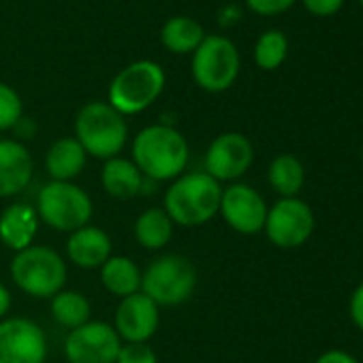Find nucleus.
I'll use <instances>...</instances> for the list:
<instances>
[{
  "instance_id": "10",
  "label": "nucleus",
  "mask_w": 363,
  "mask_h": 363,
  "mask_svg": "<svg viewBox=\"0 0 363 363\" xmlns=\"http://www.w3.org/2000/svg\"><path fill=\"white\" fill-rule=\"evenodd\" d=\"M122 340L113 325L105 320H88L71 329L65 337V354L69 363H116Z\"/></svg>"
},
{
  "instance_id": "33",
  "label": "nucleus",
  "mask_w": 363,
  "mask_h": 363,
  "mask_svg": "<svg viewBox=\"0 0 363 363\" xmlns=\"http://www.w3.org/2000/svg\"><path fill=\"white\" fill-rule=\"evenodd\" d=\"M11 303H13V297H11V291L0 282V320L7 318L9 310H11Z\"/></svg>"
},
{
  "instance_id": "11",
  "label": "nucleus",
  "mask_w": 363,
  "mask_h": 363,
  "mask_svg": "<svg viewBox=\"0 0 363 363\" xmlns=\"http://www.w3.org/2000/svg\"><path fill=\"white\" fill-rule=\"evenodd\" d=\"M48 335L33 318L0 320V363H45Z\"/></svg>"
},
{
  "instance_id": "17",
  "label": "nucleus",
  "mask_w": 363,
  "mask_h": 363,
  "mask_svg": "<svg viewBox=\"0 0 363 363\" xmlns=\"http://www.w3.org/2000/svg\"><path fill=\"white\" fill-rule=\"evenodd\" d=\"M37 210L28 203H11L0 214V242L9 250L20 252L35 244L39 233Z\"/></svg>"
},
{
  "instance_id": "1",
  "label": "nucleus",
  "mask_w": 363,
  "mask_h": 363,
  "mask_svg": "<svg viewBox=\"0 0 363 363\" xmlns=\"http://www.w3.org/2000/svg\"><path fill=\"white\" fill-rule=\"evenodd\" d=\"M130 160L141 175L152 182H173L186 173L191 145L173 124H150L141 128L130 143Z\"/></svg>"
},
{
  "instance_id": "22",
  "label": "nucleus",
  "mask_w": 363,
  "mask_h": 363,
  "mask_svg": "<svg viewBox=\"0 0 363 363\" xmlns=\"http://www.w3.org/2000/svg\"><path fill=\"white\" fill-rule=\"evenodd\" d=\"M173 220L162 208H147L143 210L133 225L135 242L145 250H162L173 238Z\"/></svg>"
},
{
  "instance_id": "3",
  "label": "nucleus",
  "mask_w": 363,
  "mask_h": 363,
  "mask_svg": "<svg viewBox=\"0 0 363 363\" xmlns=\"http://www.w3.org/2000/svg\"><path fill=\"white\" fill-rule=\"evenodd\" d=\"M75 139L88 156L109 160L120 156L128 139V124L107 101L86 103L75 118Z\"/></svg>"
},
{
  "instance_id": "15",
  "label": "nucleus",
  "mask_w": 363,
  "mask_h": 363,
  "mask_svg": "<svg viewBox=\"0 0 363 363\" xmlns=\"http://www.w3.org/2000/svg\"><path fill=\"white\" fill-rule=\"evenodd\" d=\"M35 173L30 150L20 139H0V199L24 193Z\"/></svg>"
},
{
  "instance_id": "19",
  "label": "nucleus",
  "mask_w": 363,
  "mask_h": 363,
  "mask_svg": "<svg viewBox=\"0 0 363 363\" xmlns=\"http://www.w3.org/2000/svg\"><path fill=\"white\" fill-rule=\"evenodd\" d=\"M143 182L145 177L137 169V164L130 158H109L101 167V184L105 193L113 199L128 201L143 193Z\"/></svg>"
},
{
  "instance_id": "5",
  "label": "nucleus",
  "mask_w": 363,
  "mask_h": 363,
  "mask_svg": "<svg viewBox=\"0 0 363 363\" xmlns=\"http://www.w3.org/2000/svg\"><path fill=\"white\" fill-rule=\"evenodd\" d=\"M167 75L154 60H135L118 71L107 90V103L126 116H137L152 107L162 94Z\"/></svg>"
},
{
  "instance_id": "28",
  "label": "nucleus",
  "mask_w": 363,
  "mask_h": 363,
  "mask_svg": "<svg viewBox=\"0 0 363 363\" xmlns=\"http://www.w3.org/2000/svg\"><path fill=\"white\" fill-rule=\"evenodd\" d=\"M246 7L257 13V16H263V18H274V16H280V13H286L297 0H244Z\"/></svg>"
},
{
  "instance_id": "24",
  "label": "nucleus",
  "mask_w": 363,
  "mask_h": 363,
  "mask_svg": "<svg viewBox=\"0 0 363 363\" xmlns=\"http://www.w3.org/2000/svg\"><path fill=\"white\" fill-rule=\"evenodd\" d=\"M52 316L54 320L65 327V329H77L82 325H86L92 316V306L90 299L73 289H62L60 293H56L52 297Z\"/></svg>"
},
{
  "instance_id": "29",
  "label": "nucleus",
  "mask_w": 363,
  "mask_h": 363,
  "mask_svg": "<svg viewBox=\"0 0 363 363\" xmlns=\"http://www.w3.org/2000/svg\"><path fill=\"white\" fill-rule=\"evenodd\" d=\"M301 5L314 18H331L344 7V0H301Z\"/></svg>"
},
{
  "instance_id": "8",
  "label": "nucleus",
  "mask_w": 363,
  "mask_h": 363,
  "mask_svg": "<svg viewBox=\"0 0 363 363\" xmlns=\"http://www.w3.org/2000/svg\"><path fill=\"white\" fill-rule=\"evenodd\" d=\"M242 69L238 45L225 35H206L201 45L193 52L191 73L195 84L212 94L229 90Z\"/></svg>"
},
{
  "instance_id": "14",
  "label": "nucleus",
  "mask_w": 363,
  "mask_h": 363,
  "mask_svg": "<svg viewBox=\"0 0 363 363\" xmlns=\"http://www.w3.org/2000/svg\"><path fill=\"white\" fill-rule=\"evenodd\" d=\"M160 323V308L141 291L120 299L113 316V329L126 344H141L147 342Z\"/></svg>"
},
{
  "instance_id": "9",
  "label": "nucleus",
  "mask_w": 363,
  "mask_h": 363,
  "mask_svg": "<svg viewBox=\"0 0 363 363\" xmlns=\"http://www.w3.org/2000/svg\"><path fill=\"white\" fill-rule=\"evenodd\" d=\"M314 227L316 218L312 208L299 197H286L267 208L263 231L276 248L293 250L303 246L312 238Z\"/></svg>"
},
{
  "instance_id": "2",
  "label": "nucleus",
  "mask_w": 363,
  "mask_h": 363,
  "mask_svg": "<svg viewBox=\"0 0 363 363\" xmlns=\"http://www.w3.org/2000/svg\"><path fill=\"white\" fill-rule=\"evenodd\" d=\"M223 186L206 171L182 173L164 191L162 210L173 225L201 227L210 223L220 210Z\"/></svg>"
},
{
  "instance_id": "20",
  "label": "nucleus",
  "mask_w": 363,
  "mask_h": 363,
  "mask_svg": "<svg viewBox=\"0 0 363 363\" xmlns=\"http://www.w3.org/2000/svg\"><path fill=\"white\" fill-rule=\"evenodd\" d=\"M141 274L143 272L130 257L111 255L101 267V282L111 295L124 299L141 291Z\"/></svg>"
},
{
  "instance_id": "35",
  "label": "nucleus",
  "mask_w": 363,
  "mask_h": 363,
  "mask_svg": "<svg viewBox=\"0 0 363 363\" xmlns=\"http://www.w3.org/2000/svg\"><path fill=\"white\" fill-rule=\"evenodd\" d=\"M359 5H361V7H363V0H359Z\"/></svg>"
},
{
  "instance_id": "32",
  "label": "nucleus",
  "mask_w": 363,
  "mask_h": 363,
  "mask_svg": "<svg viewBox=\"0 0 363 363\" xmlns=\"http://www.w3.org/2000/svg\"><path fill=\"white\" fill-rule=\"evenodd\" d=\"M242 20V9L238 5H227L218 11V24L223 28H229L233 24H238Z\"/></svg>"
},
{
  "instance_id": "23",
  "label": "nucleus",
  "mask_w": 363,
  "mask_h": 363,
  "mask_svg": "<svg viewBox=\"0 0 363 363\" xmlns=\"http://www.w3.org/2000/svg\"><path fill=\"white\" fill-rule=\"evenodd\" d=\"M267 182L280 199L297 197L306 182V167L295 154H278L267 167Z\"/></svg>"
},
{
  "instance_id": "26",
  "label": "nucleus",
  "mask_w": 363,
  "mask_h": 363,
  "mask_svg": "<svg viewBox=\"0 0 363 363\" xmlns=\"http://www.w3.org/2000/svg\"><path fill=\"white\" fill-rule=\"evenodd\" d=\"M24 118V103L16 88L0 82V133L16 128V124Z\"/></svg>"
},
{
  "instance_id": "30",
  "label": "nucleus",
  "mask_w": 363,
  "mask_h": 363,
  "mask_svg": "<svg viewBox=\"0 0 363 363\" xmlns=\"http://www.w3.org/2000/svg\"><path fill=\"white\" fill-rule=\"evenodd\" d=\"M348 314H350V320L352 325L363 331V282L352 291L350 295V301H348Z\"/></svg>"
},
{
  "instance_id": "13",
  "label": "nucleus",
  "mask_w": 363,
  "mask_h": 363,
  "mask_svg": "<svg viewBox=\"0 0 363 363\" xmlns=\"http://www.w3.org/2000/svg\"><path fill=\"white\" fill-rule=\"evenodd\" d=\"M218 214L223 220L242 235H257L265 227L267 218V203L263 195L244 182H233L223 189L220 210Z\"/></svg>"
},
{
  "instance_id": "34",
  "label": "nucleus",
  "mask_w": 363,
  "mask_h": 363,
  "mask_svg": "<svg viewBox=\"0 0 363 363\" xmlns=\"http://www.w3.org/2000/svg\"><path fill=\"white\" fill-rule=\"evenodd\" d=\"M361 169H363V150H361Z\"/></svg>"
},
{
  "instance_id": "7",
  "label": "nucleus",
  "mask_w": 363,
  "mask_h": 363,
  "mask_svg": "<svg viewBox=\"0 0 363 363\" xmlns=\"http://www.w3.org/2000/svg\"><path fill=\"white\" fill-rule=\"evenodd\" d=\"M37 216L50 229L73 233L90 225L94 206L90 195L75 182H48L37 195Z\"/></svg>"
},
{
  "instance_id": "16",
  "label": "nucleus",
  "mask_w": 363,
  "mask_h": 363,
  "mask_svg": "<svg viewBox=\"0 0 363 363\" xmlns=\"http://www.w3.org/2000/svg\"><path fill=\"white\" fill-rule=\"evenodd\" d=\"M111 238L94 225H86L69 233L67 240V259L82 269H101L111 257Z\"/></svg>"
},
{
  "instance_id": "4",
  "label": "nucleus",
  "mask_w": 363,
  "mask_h": 363,
  "mask_svg": "<svg viewBox=\"0 0 363 363\" xmlns=\"http://www.w3.org/2000/svg\"><path fill=\"white\" fill-rule=\"evenodd\" d=\"M16 286L35 299H52L67 284V261L50 246L33 244L26 250L16 252L9 265Z\"/></svg>"
},
{
  "instance_id": "27",
  "label": "nucleus",
  "mask_w": 363,
  "mask_h": 363,
  "mask_svg": "<svg viewBox=\"0 0 363 363\" xmlns=\"http://www.w3.org/2000/svg\"><path fill=\"white\" fill-rule=\"evenodd\" d=\"M116 363H158V354L147 342L122 344Z\"/></svg>"
},
{
  "instance_id": "12",
  "label": "nucleus",
  "mask_w": 363,
  "mask_h": 363,
  "mask_svg": "<svg viewBox=\"0 0 363 363\" xmlns=\"http://www.w3.org/2000/svg\"><path fill=\"white\" fill-rule=\"evenodd\" d=\"M206 173L212 175L218 184L223 182H238L255 162V147L252 141L238 133L229 130L212 139L206 152Z\"/></svg>"
},
{
  "instance_id": "18",
  "label": "nucleus",
  "mask_w": 363,
  "mask_h": 363,
  "mask_svg": "<svg viewBox=\"0 0 363 363\" xmlns=\"http://www.w3.org/2000/svg\"><path fill=\"white\" fill-rule=\"evenodd\" d=\"M88 154L75 137L56 139L45 152V171L52 182H73L86 169Z\"/></svg>"
},
{
  "instance_id": "31",
  "label": "nucleus",
  "mask_w": 363,
  "mask_h": 363,
  "mask_svg": "<svg viewBox=\"0 0 363 363\" xmlns=\"http://www.w3.org/2000/svg\"><path fill=\"white\" fill-rule=\"evenodd\" d=\"M314 363H359V359L346 350H340V348H331L327 352H323Z\"/></svg>"
},
{
  "instance_id": "6",
  "label": "nucleus",
  "mask_w": 363,
  "mask_h": 363,
  "mask_svg": "<svg viewBox=\"0 0 363 363\" xmlns=\"http://www.w3.org/2000/svg\"><path fill=\"white\" fill-rule=\"evenodd\" d=\"M197 267L184 255L156 257L141 274V293L158 308L179 306L193 297L197 289Z\"/></svg>"
},
{
  "instance_id": "25",
  "label": "nucleus",
  "mask_w": 363,
  "mask_h": 363,
  "mask_svg": "<svg viewBox=\"0 0 363 363\" xmlns=\"http://www.w3.org/2000/svg\"><path fill=\"white\" fill-rule=\"evenodd\" d=\"M289 56V39L280 30L263 33L255 43V62L263 71H276Z\"/></svg>"
},
{
  "instance_id": "21",
  "label": "nucleus",
  "mask_w": 363,
  "mask_h": 363,
  "mask_svg": "<svg viewBox=\"0 0 363 363\" xmlns=\"http://www.w3.org/2000/svg\"><path fill=\"white\" fill-rule=\"evenodd\" d=\"M203 39H206L203 26L197 20L186 18V16L169 18L160 28V41L164 50L177 56L193 54L201 45Z\"/></svg>"
}]
</instances>
